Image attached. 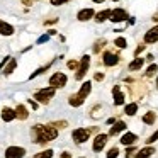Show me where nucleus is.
I'll use <instances>...</instances> for the list:
<instances>
[{
	"mask_svg": "<svg viewBox=\"0 0 158 158\" xmlns=\"http://www.w3.org/2000/svg\"><path fill=\"white\" fill-rule=\"evenodd\" d=\"M155 141H158V129L155 131V133L151 134L150 138H148V141H146V143H148V144H151V143H155Z\"/></svg>",
	"mask_w": 158,
	"mask_h": 158,
	"instance_id": "2f4dec72",
	"label": "nucleus"
},
{
	"mask_svg": "<svg viewBox=\"0 0 158 158\" xmlns=\"http://www.w3.org/2000/svg\"><path fill=\"white\" fill-rule=\"evenodd\" d=\"M114 44H116L117 48L124 49V48H126V44H127V43H126V39H124V38H116V41H114Z\"/></svg>",
	"mask_w": 158,
	"mask_h": 158,
	"instance_id": "c85d7f7f",
	"label": "nucleus"
},
{
	"mask_svg": "<svg viewBox=\"0 0 158 158\" xmlns=\"http://www.w3.org/2000/svg\"><path fill=\"white\" fill-rule=\"evenodd\" d=\"M155 119H156V114H155L153 110H150V112H146V114L143 116V123H144V124H153Z\"/></svg>",
	"mask_w": 158,
	"mask_h": 158,
	"instance_id": "4be33fe9",
	"label": "nucleus"
},
{
	"mask_svg": "<svg viewBox=\"0 0 158 158\" xmlns=\"http://www.w3.org/2000/svg\"><path fill=\"white\" fill-rule=\"evenodd\" d=\"M15 116H17V119H21V121L27 119V117H29V112H27V109H26V106L19 104V106L15 107Z\"/></svg>",
	"mask_w": 158,
	"mask_h": 158,
	"instance_id": "a211bd4d",
	"label": "nucleus"
},
{
	"mask_svg": "<svg viewBox=\"0 0 158 158\" xmlns=\"http://www.w3.org/2000/svg\"><path fill=\"white\" fill-rule=\"evenodd\" d=\"M66 121H55V123H51L53 127H66Z\"/></svg>",
	"mask_w": 158,
	"mask_h": 158,
	"instance_id": "473e14b6",
	"label": "nucleus"
},
{
	"mask_svg": "<svg viewBox=\"0 0 158 158\" xmlns=\"http://www.w3.org/2000/svg\"><path fill=\"white\" fill-rule=\"evenodd\" d=\"M0 34L2 36H12L14 34V27L10 24H7L5 21H0Z\"/></svg>",
	"mask_w": 158,
	"mask_h": 158,
	"instance_id": "f3484780",
	"label": "nucleus"
},
{
	"mask_svg": "<svg viewBox=\"0 0 158 158\" xmlns=\"http://www.w3.org/2000/svg\"><path fill=\"white\" fill-rule=\"evenodd\" d=\"M151 155H155V148L153 146H146V148H143V150L138 151L136 158H150Z\"/></svg>",
	"mask_w": 158,
	"mask_h": 158,
	"instance_id": "6ab92c4d",
	"label": "nucleus"
},
{
	"mask_svg": "<svg viewBox=\"0 0 158 158\" xmlns=\"http://www.w3.org/2000/svg\"><path fill=\"white\" fill-rule=\"evenodd\" d=\"M143 65H144V58H136L134 61L129 63V70L131 72H136V70H139Z\"/></svg>",
	"mask_w": 158,
	"mask_h": 158,
	"instance_id": "412c9836",
	"label": "nucleus"
},
{
	"mask_svg": "<svg viewBox=\"0 0 158 158\" xmlns=\"http://www.w3.org/2000/svg\"><path fill=\"white\" fill-rule=\"evenodd\" d=\"M49 39V34H44V36H41V38L38 39V44H43V43H46Z\"/></svg>",
	"mask_w": 158,
	"mask_h": 158,
	"instance_id": "c9c22d12",
	"label": "nucleus"
},
{
	"mask_svg": "<svg viewBox=\"0 0 158 158\" xmlns=\"http://www.w3.org/2000/svg\"><path fill=\"white\" fill-rule=\"evenodd\" d=\"M158 41V26H155V27H151L150 31L144 34V43L146 44H151V43H156Z\"/></svg>",
	"mask_w": 158,
	"mask_h": 158,
	"instance_id": "9b49d317",
	"label": "nucleus"
},
{
	"mask_svg": "<svg viewBox=\"0 0 158 158\" xmlns=\"http://www.w3.org/2000/svg\"><path fill=\"white\" fill-rule=\"evenodd\" d=\"M66 80H68V78H66L65 73L56 72V73H53L51 78H49V85H51L53 89H61V87L66 85Z\"/></svg>",
	"mask_w": 158,
	"mask_h": 158,
	"instance_id": "39448f33",
	"label": "nucleus"
},
{
	"mask_svg": "<svg viewBox=\"0 0 158 158\" xmlns=\"http://www.w3.org/2000/svg\"><path fill=\"white\" fill-rule=\"evenodd\" d=\"M15 66H17V61H15L14 58H10V61H9V65L5 66V70H4V75H10V73L15 70Z\"/></svg>",
	"mask_w": 158,
	"mask_h": 158,
	"instance_id": "5701e85b",
	"label": "nucleus"
},
{
	"mask_svg": "<svg viewBox=\"0 0 158 158\" xmlns=\"http://www.w3.org/2000/svg\"><path fill=\"white\" fill-rule=\"evenodd\" d=\"M134 151H136V148H134V146H129V148H127V151H126V156H127V158H131Z\"/></svg>",
	"mask_w": 158,
	"mask_h": 158,
	"instance_id": "f704fd0d",
	"label": "nucleus"
},
{
	"mask_svg": "<svg viewBox=\"0 0 158 158\" xmlns=\"http://www.w3.org/2000/svg\"><path fill=\"white\" fill-rule=\"evenodd\" d=\"M114 2H117V0H114Z\"/></svg>",
	"mask_w": 158,
	"mask_h": 158,
	"instance_id": "a18cd8bd",
	"label": "nucleus"
},
{
	"mask_svg": "<svg viewBox=\"0 0 158 158\" xmlns=\"http://www.w3.org/2000/svg\"><path fill=\"white\" fill-rule=\"evenodd\" d=\"M119 60H121L119 55H116V53H112V51H104V55H102V61H104V65H106V66L117 65Z\"/></svg>",
	"mask_w": 158,
	"mask_h": 158,
	"instance_id": "6e6552de",
	"label": "nucleus"
},
{
	"mask_svg": "<svg viewBox=\"0 0 158 158\" xmlns=\"http://www.w3.org/2000/svg\"><path fill=\"white\" fill-rule=\"evenodd\" d=\"M61 158H72V155H70L68 151H63V153H61Z\"/></svg>",
	"mask_w": 158,
	"mask_h": 158,
	"instance_id": "ea45409f",
	"label": "nucleus"
},
{
	"mask_svg": "<svg viewBox=\"0 0 158 158\" xmlns=\"http://www.w3.org/2000/svg\"><path fill=\"white\" fill-rule=\"evenodd\" d=\"M126 19H129V17H127V12L124 10V9H114L112 14H110L109 21H112V22H123V21H126Z\"/></svg>",
	"mask_w": 158,
	"mask_h": 158,
	"instance_id": "9d476101",
	"label": "nucleus"
},
{
	"mask_svg": "<svg viewBox=\"0 0 158 158\" xmlns=\"http://www.w3.org/2000/svg\"><path fill=\"white\" fill-rule=\"evenodd\" d=\"M32 133H34V139L36 143L39 144H46L48 141H53L58 138V129L53 127L51 124L49 126H41V124H36L32 127Z\"/></svg>",
	"mask_w": 158,
	"mask_h": 158,
	"instance_id": "f257e3e1",
	"label": "nucleus"
},
{
	"mask_svg": "<svg viewBox=\"0 0 158 158\" xmlns=\"http://www.w3.org/2000/svg\"><path fill=\"white\" fill-rule=\"evenodd\" d=\"M15 110L14 109H10V107H4L2 109V119L5 121V123H9V121H12V119H15Z\"/></svg>",
	"mask_w": 158,
	"mask_h": 158,
	"instance_id": "dca6fc26",
	"label": "nucleus"
},
{
	"mask_svg": "<svg viewBox=\"0 0 158 158\" xmlns=\"http://www.w3.org/2000/svg\"><path fill=\"white\" fill-rule=\"evenodd\" d=\"M138 110V104H129V106H126V109H124V114H127V116H134Z\"/></svg>",
	"mask_w": 158,
	"mask_h": 158,
	"instance_id": "b1692460",
	"label": "nucleus"
},
{
	"mask_svg": "<svg viewBox=\"0 0 158 158\" xmlns=\"http://www.w3.org/2000/svg\"><path fill=\"white\" fill-rule=\"evenodd\" d=\"M143 49H144V44H139V46L136 48V55H139V53L143 51Z\"/></svg>",
	"mask_w": 158,
	"mask_h": 158,
	"instance_id": "58836bf2",
	"label": "nucleus"
},
{
	"mask_svg": "<svg viewBox=\"0 0 158 158\" xmlns=\"http://www.w3.org/2000/svg\"><path fill=\"white\" fill-rule=\"evenodd\" d=\"M156 87H158V78H156Z\"/></svg>",
	"mask_w": 158,
	"mask_h": 158,
	"instance_id": "c03bdc74",
	"label": "nucleus"
},
{
	"mask_svg": "<svg viewBox=\"0 0 158 158\" xmlns=\"http://www.w3.org/2000/svg\"><path fill=\"white\" fill-rule=\"evenodd\" d=\"M89 65H90V56L85 55V56L82 58V61H80L78 68H77V73H75V78H77V80H82L83 77H85L87 70H89Z\"/></svg>",
	"mask_w": 158,
	"mask_h": 158,
	"instance_id": "423d86ee",
	"label": "nucleus"
},
{
	"mask_svg": "<svg viewBox=\"0 0 158 158\" xmlns=\"http://www.w3.org/2000/svg\"><path fill=\"white\" fill-rule=\"evenodd\" d=\"M68 68H70V70H75V68H78V63H77L75 60H72V61H68Z\"/></svg>",
	"mask_w": 158,
	"mask_h": 158,
	"instance_id": "72a5a7b5",
	"label": "nucleus"
},
{
	"mask_svg": "<svg viewBox=\"0 0 158 158\" xmlns=\"http://www.w3.org/2000/svg\"><path fill=\"white\" fill-rule=\"evenodd\" d=\"M106 39H99V41L94 44V53H100V49H102V46H106Z\"/></svg>",
	"mask_w": 158,
	"mask_h": 158,
	"instance_id": "bb28decb",
	"label": "nucleus"
},
{
	"mask_svg": "<svg viewBox=\"0 0 158 158\" xmlns=\"http://www.w3.org/2000/svg\"><path fill=\"white\" fill-rule=\"evenodd\" d=\"M107 138H109V134H97L95 136L94 144H92V150L95 151V153H99V151L104 150V146L107 144Z\"/></svg>",
	"mask_w": 158,
	"mask_h": 158,
	"instance_id": "0eeeda50",
	"label": "nucleus"
},
{
	"mask_svg": "<svg viewBox=\"0 0 158 158\" xmlns=\"http://www.w3.org/2000/svg\"><path fill=\"white\" fill-rule=\"evenodd\" d=\"M92 17H95V14H94L92 9H82V10H80L78 14H77V19H78V21H82V22L90 21Z\"/></svg>",
	"mask_w": 158,
	"mask_h": 158,
	"instance_id": "ddd939ff",
	"label": "nucleus"
},
{
	"mask_svg": "<svg viewBox=\"0 0 158 158\" xmlns=\"http://www.w3.org/2000/svg\"><path fill=\"white\" fill-rule=\"evenodd\" d=\"M151 21H153V22H158V14H155V15H153V19H151Z\"/></svg>",
	"mask_w": 158,
	"mask_h": 158,
	"instance_id": "79ce46f5",
	"label": "nucleus"
},
{
	"mask_svg": "<svg viewBox=\"0 0 158 158\" xmlns=\"http://www.w3.org/2000/svg\"><path fill=\"white\" fill-rule=\"evenodd\" d=\"M94 78H95L97 82H102V80H104V73H95V75H94Z\"/></svg>",
	"mask_w": 158,
	"mask_h": 158,
	"instance_id": "4c0bfd02",
	"label": "nucleus"
},
{
	"mask_svg": "<svg viewBox=\"0 0 158 158\" xmlns=\"http://www.w3.org/2000/svg\"><path fill=\"white\" fill-rule=\"evenodd\" d=\"M124 129H126V123H124V121H117V123H114L112 127H110L109 136H117V134L123 133Z\"/></svg>",
	"mask_w": 158,
	"mask_h": 158,
	"instance_id": "f8f14e48",
	"label": "nucleus"
},
{
	"mask_svg": "<svg viewBox=\"0 0 158 158\" xmlns=\"http://www.w3.org/2000/svg\"><path fill=\"white\" fill-rule=\"evenodd\" d=\"M26 150L21 146H9L5 150V158H24Z\"/></svg>",
	"mask_w": 158,
	"mask_h": 158,
	"instance_id": "1a4fd4ad",
	"label": "nucleus"
},
{
	"mask_svg": "<svg viewBox=\"0 0 158 158\" xmlns=\"http://www.w3.org/2000/svg\"><path fill=\"white\" fill-rule=\"evenodd\" d=\"M51 156H53V150H44L41 153L34 155V158H51Z\"/></svg>",
	"mask_w": 158,
	"mask_h": 158,
	"instance_id": "a878e982",
	"label": "nucleus"
},
{
	"mask_svg": "<svg viewBox=\"0 0 158 158\" xmlns=\"http://www.w3.org/2000/svg\"><path fill=\"white\" fill-rule=\"evenodd\" d=\"M100 110H102V106H95L92 110H90V114H92V117H100Z\"/></svg>",
	"mask_w": 158,
	"mask_h": 158,
	"instance_id": "7c9ffc66",
	"label": "nucleus"
},
{
	"mask_svg": "<svg viewBox=\"0 0 158 158\" xmlns=\"http://www.w3.org/2000/svg\"><path fill=\"white\" fill-rule=\"evenodd\" d=\"M110 14H112V10H109V9L100 10L99 14H95V21L97 22H104V21H107V19H110Z\"/></svg>",
	"mask_w": 158,
	"mask_h": 158,
	"instance_id": "aec40b11",
	"label": "nucleus"
},
{
	"mask_svg": "<svg viewBox=\"0 0 158 158\" xmlns=\"http://www.w3.org/2000/svg\"><path fill=\"white\" fill-rule=\"evenodd\" d=\"M90 90H92V83L90 82H85L82 87H80V90H78V94H75V95H72L70 97V106H73V107H78V106H82L83 104V100L87 99V95L90 94Z\"/></svg>",
	"mask_w": 158,
	"mask_h": 158,
	"instance_id": "f03ea898",
	"label": "nucleus"
},
{
	"mask_svg": "<svg viewBox=\"0 0 158 158\" xmlns=\"http://www.w3.org/2000/svg\"><path fill=\"white\" fill-rule=\"evenodd\" d=\"M136 141H138V136L134 133H126L123 138H121V143L126 144V146H133Z\"/></svg>",
	"mask_w": 158,
	"mask_h": 158,
	"instance_id": "4468645a",
	"label": "nucleus"
},
{
	"mask_svg": "<svg viewBox=\"0 0 158 158\" xmlns=\"http://www.w3.org/2000/svg\"><path fill=\"white\" fill-rule=\"evenodd\" d=\"M51 65H53V61H49V63H48V65H44V66H41V68H39V70H36V72H34V73H31V77H29V78H31V80H32V78H34V77H38V75H41V73H44V72H46V70H48V68H49V66H51Z\"/></svg>",
	"mask_w": 158,
	"mask_h": 158,
	"instance_id": "393cba45",
	"label": "nucleus"
},
{
	"mask_svg": "<svg viewBox=\"0 0 158 158\" xmlns=\"http://www.w3.org/2000/svg\"><path fill=\"white\" fill-rule=\"evenodd\" d=\"M97 127H77L75 131H73V139L77 141V143H85L87 139H89V136L92 133H95Z\"/></svg>",
	"mask_w": 158,
	"mask_h": 158,
	"instance_id": "7ed1b4c3",
	"label": "nucleus"
},
{
	"mask_svg": "<svg viewBox=\"0 0 158 158\" xmlns=\"http://www.w3.org/2000/svg\"><path fill=\"white\" fill-rule=\"evenodd\" d=\"M117 155H119V148L114 146L109 150V153H107V158H117Z\"/></svg>",
	"mask_w": 158,
	"mask_h": 158,
	"instance_id": "c756f323",
	"label": "nucleus"
},
{
	"mask_svg": "<svg viewBox=\"0 0 158 158\" xmlns=\"http://www.w3.org/2000/svg\"><path fill=\"white\" fill-rule=\"evenodd\" d=\"M68 0H51V5H63V4H66Z\"/></svg>",
	"mask_w": 158,
	"mask_h": 158,
	"instance_id": "e433bc0d",
	"label": "nucleus"
},
{
	"mask_svg": "<svg viewBox=\"0 0 158 158\" xmlns=\"http://www.w3.org/2000/svg\"><path fill=\"white\" fill-rule=\"evenodd\" d=\"M95 4H102V2H106V0H94Z\"/></svg>",
	"mask_w": 158,
	"mask_h": 158,
	"instance_id": "37998d69",
	"label": "nucleus"
},
{
	"mask_svg": "<svg viewBox=\"0 0 158 158\" xmlns=\"http://www.w3.org/2000/svg\"><path fill=\"white\" fill-rule=\"evenodd\" d=\"M112 95H114V104L116 106H123L124 104V95H123V92H121V87H114L112 89Z\"/></svg>",
	"mask_w": 158,
	"mask_h": 158,
	"instance_id": "2eb2a0df",
	"label": "nucleus"
},
{
	"mask_svg": "<svg viewBox=\"0 0 158 158\" xmlns=\"http://www.w3.org/2000/svg\"><path fill=\"white\" fill-rule=\"evenodd\" d=\"M55 92H56V89H53V87H48V89H41V90H38V92L34 94V99L39 100L41 104H48L49 100L53 99Z\"/></svg>",
	"mask_w": 158,
	"mask_h": 158,
	"instance_id": "20e7f679",
	"label": "nucleus"
},
{
	"mask_svg": "<svg viewBox=\"0 0 158 158\" xmlns=\"http://www.w3.org/2000/svg\"><path fill=\"white\" fill-rule=\"evenodd\" d=\"M156 72H158V65H150V66L146 68V72H144V73H146V77H153Z\"/></svg>",
	"mask_w": 158,
	"mask_h": 158,
	"instance_id": "cd10ccee",
	"label": "nucleus"
},
{
	"mask_svg": "<svg viewBox=\"0 0 158 158\" xmlns=\"http://www.w3.org/2000/svg\"><path fill=\"white\" fill-rule=\"evenodd\" d=\"M29 102H31V106H32V109H38V104H36V102H32V100H29Z\"/></svg>",
	"mask_w": 158,
	"mask_h": 158,
	"instance_id": "a19ab883",
	"label": "nucleus"
}]
</instances>
